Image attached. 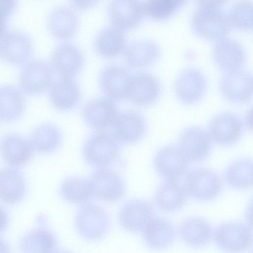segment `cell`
I'll return each mask as SVG.
<instances>
[{
  "label": "cell",
  "instance_id": "cell-1",
  "mask_svg": "<svg viewBox=\"0 0 253 253\" xmlns=\"http://www.w3.org/2000/svg\"><path fill=\"white\" fill-rule=\"evenodd\" d=\"M224 1L199 0L191 19L193 31L209 39L223 38L231 27Z\"/></svg>",
  "mask_w": 253,
  "mask_h": 253
},
{
  "label": "cell",
  "instance_id": "cell-2",
  "mask_svg": "<svg viewBox=\"0 0 253 253\" xmlns=\"http://www.w3.org/2000/svg\"><path fill=\"white\" fill-rule=\"evenodd\" d=\"M120 150V143L111 133L99 131L85 141L83 155L90 165L97 169L106 168L117 159Z\"/></svg>",
  "mask_w": 253,
  "mask_h": 253
},
{
  "label": "cell",
  "instance_id": "cell-3",
  "mask_svg": "<svg viewBox=\"0 0 253 253\" xmlns=\"http://www.w3.org/2000/svg\"><path fill=\"white\" fill-rule=\"evenodd\" d=\"M222 182L212 170L199 168L187 174L184 189L187 195L197 201H209L215 199L221 193Z\"/></svg>",
  "mask_w": 253,
  "mask_h": 253
},
{
  "label": "cell",
  "instance_id": "cell-4",
  "mask_svg": "<svg viewBox=\"0 0 253 253\" xmlns=\"http://www.w3.org/2000/svg\"><path fill=\"white\" fill-rule=\"evenodd\" d=\"M212 237L217 246L227 253H243L250 248L252 242L251 228L238 222L220 224L213 232Z\"/></svg>",
  "mask_w": 253,
  "mask_h": 253
},
{
  "label": "cell",
  "instance_id": "cell-5",
  "mask_svg": "<svg viewBox=\"0 0 253 253\" xmlns=\"http://www.w3.org/2000/svg\"><path fill=\"white\" fill-rule=\"evenodd\" d=\"M75 226L82 237L89 240H96L107 233L109 220L103 208L95 204L85 203L78 211Z\"/></svg>",
  "mask_w": 253,
  "mask_h": 253
},
{
  "label": "cell",
  "instance_id": "cell-6",
  "mask_svg": "<svg viewBox=\"0 0 253 253\" xmlns=\"http://www.w3.org/2000/svg\"><path fill=\"white\" fill-rule=\"evenodd\" d=\"M88 181L92 196L102 200L116 201L125 193L123 179L116 171L108 168L97 169Z\"/></svg>",
  "mask_w": 253,
  "mask_h": 253
},
{
  "label": "cell",
  "instance_id": "cell-7",
  "mask_svg": "<svg viewBox=\"0 0 253 253\" xmlns=\"http://www.w3.org/2000/svg\"><path fill=\"white\" fill-rule=\"evenodd\" d=\"M223 96L232 102H244L253 93V76L249 71L238 68L225 71L219 81Z\"/></svg>",
  "mask_w": 253,
  "mask_h": 253
},
{
  "label": "cell",
  "instance_id": "cell-8",
  "mask_svg": "<svg viewBox=\"0 0 253 253\" xmlns=\"http://www.w3.org/2000/svg\"><path fill=\"white\" fill-rule=\"evenodd\" d=\"M244 124L236 115L231 112L217 114L211 120L209 134L216 144L229 146L236 143L244 131Z\"/></svg>",
  "mask_w": 253,
  "mask_h": 253
},
{
  "label": "cell",
  "instance_id": "cell-9",
  "mask_svg": "<svg viewBox=\"0 0 253 253\" xmlns=\"http://www.w3.org/2000/svg\"><path fill=\"white\" fill-rule=\"evenodd\" d=\"M188 162L178 146L169 145L157 152L154 165L156 172L163 178L176 180L185 173Z\"/></svg>",
  "mask_w": 253,
  "mask_h": 253
},
{
  "label": "cell",
  "instance_id": "cell-10",
  "mask_svg": "<svg viewBox=\"0 0 253 253\" xmlns=\"http://www.w3.org/2000/svg\"><path fill=\"white\" fill-rule=\"evenodd\" d=\"M207 87L204 74L197 68L190 67L181 71L175 79L174 90L182 103L191 104L197 102L204 95Z\"/></svg>",
  "mask_w": 253,
  "mask_h": 253
},
{
  "label": "cell",
  "instance_id": "cell-11",
  "mask_svg": "<svg viewBox=\"0 0 253 253\" xmlns=\"http://www.w3.org/2000/svg\"><path fill=\"white\" fill-rule=\"evenodd\" d=\"M111 127V134L120 143L132 144L143 138L146 124L141 114L128 110L118 113Z\"/></svg>",
  "mask_w": 253,
  "mask_h": 253
},
{
  "label": "cell",
  "instance_id": "cell-12",
  "mask_svg": "<svg viewBox=\"0 0 253 253\" xmlns=\"http://www.w3.org/2000/svg\"><path fill=\"white\" fill-rule=\"evenodd\" d=\"M178 146L189 161L199 162L209 155L211 140L208 132L204 129L191 126L180 134Z\"/></svg>",
  "mask_w": 253,
  "mask_h": 253
},
{
  "label": "cell",
  "instance_id": "cell-13",
  "mask_svg": "<svg viewBox=\"0 0 253 253\" xmlns=\"http://www.w3.org/2000/svg\"><path fill=\"white\" fill-rule=\"evenodd\" d=\"M52 78L50 66L44 61L34 60L22 67L19 74V84L24 91L39 94L50 87Z\"/></svg>",
  "mask_w": 253,
  "mask_h": 253
},
{
  "label": "cell",
  "instance_id": "cell-14",
  "mask_svg": "<svg viewBox=\"0 0 253 253\" xmlns=\"http://www.w3.org/2000/svg\"><path fill=\"white\" fill-rule=\"evenodd\" d=\"M108 13L112 26L123 31L136 27L144 16L142 1H111Z\"/></svg>",
  "mask_w": 253,
  "mask_h": 253
},
{
  "label": "cell",
  "instance_id": "cell-15",
  "mask_svg": "<svg viewBox=\"0 0 253 253\" xmlns=\"http://www.w3.org/2000/svg\"><path fill=\"white\" fill-rule=\"evenodd\" d=\"M118 113L114 101L107 98H98L88 101L82 111L85 123L99 131L111 127Z\"/></svg>",
  "mask_w": 253,
  "mask_h": 253
},
{
  "label": "cell",
  "instance_id": "cell-16",
  "mask_svg": "<svg viewBox=\"0 0 253 253\" xmlns=\"http://www.w3.org/2000/svg\"><path fill=\"white\" fill-rule=\"evenodd\" d=\"M161 90V83L156 76L140 72L131 76L126 98L137 105L147 106L157 99Z\"/></svg>",
  "mask_w": 253,
  "mask_h": 253
},
{
  "label": "cell",
  "instance_id": "cell-17",
  "mask_svg": "<svg viewBox=\"0 0 253 253\" xmlns=\"http://www.w3.org/2000/svg\"><path fill=\"white\" fill-rule=\"evenodd\" d=\"M131 75L124 67L111 65L101 71L99 83L107 98L120 101L127 97Z\"/></svg>",
  "mask_w": 253,
  "mask_h": 253
},
{
  "label": "cell",
  "instance_id": "cell-18",
  "mask_svg": "<svg viewBox=\"0 0 253 253\" xmlns=\"http://www.w3.org/2000/svg\"><path fill=\"white\" fill-rule=\"evenodd\" d=\"M32 49L31 39L22 31H7L0 37V55L11 62L19 63L26 61Z\"/></svg>",
  "mask_w": 253,
  "mask_h": 253
},
{
  "label": "cell",
  "instance_id": "cell-19",
  "mask_svg": "<svg viewBox=\"0 0 253 253\" xmlns=\"http://www.w3.org/2000/svg\"><path fill=\"white\" fill-rule=\"evenodd\" d=\"M34 151L30 141L18 133H7L0 140V156L9 166L18 168L25 165Z\"/></svg>",
  "mask_w": 253,
  "mask_h": 253
},
{
  "label": "cell",
  "instance_id": "cell-20",
  "mask_svg": "<svg viewBox=\"0 0 253 253\" xmlns=\"http://www.w3.org/2000/svg\"><path fill=\"white\" fill-rule=\"evenodd\" d=\"M154 208L150 203L142 199L128 201L123 205L119 214L121 226L130 231L142 230L153 218Z\"/></svg>",
  "mask_w": 253,
  "mask_h": 253
},
{
  "label": "cell",
  "instance_id": "cell-21",
  "mask_svg": "<svg viewBox=\"0 0 253 253\" xmlns=\"http://www.w3.org/2000/svg\"><path fill=\"white\" fill-rule=\"evenodd\" d=\"M212 52L214 62L224 71L240 68L246 58L244 47L237 40L231 38L217 40Z\"/></svg>",
  "mask_w": 253,
  "mask_h": 253
},
{
  "label": "cell",
  "instance_id": "cell-22",
  "mask_svg": "<svg viewBox=\"0 0 253 253\" xmlns=\"http://www.w3.org/2000/svg\"><path fill=\"white\" fill-rule=\"evenodd\" d=\"M51 60L53 69L58 75L62 77L72 78L82 69L84 58L77 46L63 43L55 49Z\"/></svg>",
  "mask_w": 253,
  "mask_h": 253
},
{
  "label": "cell",
  "instance_id": "cell-23",
  "mask_svg": "<svg viewBox=\"0 0 253 253\" xmlns=\"http://www.w3.org/2000/svg\"><path fill=\"white\" fill-rule=\"evenodd\" d=\"M26 182L18 168L7 166L0 169V201L13 205L21 201L26 195Z\"/></svg>",
  "mask_w": 253,
  "mask_h": 253
},
{
  "label": "cell",
  "instance_id": "cell-24",
  "mask_svg": "<svg viewBox=\"0 0 253 253\" xmlns=\"http://www.w3.org/2000/svg\"><path fill=\"white\" fill-rule=\"evenodd\" d=\"M145 244L153 250H163L170 246L176 236L173 224L166 219L153 218L143 229Z\"/></svg>",
  "mask_w": 253,
  "mask_h": 253
},
{
  "label": "cell",
  "instance_id": "cell-25",
  "mask_svg": "<svg viewBox=\"0 0 253 253\" xmlns=\"http://www.w3.org/2000/svg\"><path fill=\"white\" fill-rule=\"evenodd\" d=\"M49 97L53 106L61 111L70 110L79 103L81 93L77 82L72 78L61 77L52 82Z\"/></svg>",
  "mask_w": 253,
  "mask_h": 253
},
{
  "label": "cell",
  "instance_id": "cell-26",
  "mask_svg": "<svg viewBox=\"0 0 253 253\" xmlns=\"http://www.w3.org/2000/svg\"><path fill=\"white\" fill-rule=\"evenodd\" d=\"M161 52L160 45L152 40L141 39L133 41L124 50L126 61L131 67L142 68L155 62Z\"/></svg>",
  "mask_w": 253,
  "mask_h": 253
},
{
  "label": "cell",
  "instance_id": "cell-27",
  "mask_svg": "<svg viewBox=\"0 0 253 253\" xmlns=\"http://www.w3.org/2000/svg\"><path fill=\"white\" fill-rule=\"evenodd\" d=\"M187 195L184 186L176 180H167L157 188L154 201L156 206L166 211L180 209L185 204Z\"/></svg>",
  "mask_w": 253,
  "mask_h": 253
},
{
  "label": "cell",
  "instance_id": "cell-28",
  "mask_svg": "<svg viewBox=\"0 0 253 253\" xmlns=\"http://www.w3.org/2000/svg\"><path fill=\"white\" fill-rule=\"evenodd\" d=\"M181 239L189 246L199 248L207 244L213 236L211 225L205 219L191 217L183 220L179 225Z\"/></svg>",
  "mask_w": 253,
  "mask_h": 253
},
{
  "label": "cell",
  "instance_id": "cell-29",
  "mask_svg": "<svg viewBox=\"0 0 253 253\" xmlns=\"http://www.w3.org/2000/svg\"><path fill=\"white\" fill-rule=\"evenodd\" d=\"M47 24L50 31L55 37L67 40L72 38L77 32L78 19L72 8L61 6L50 12Z\"/></svg>",
  "mask_w": 253,
  "mask_h": 253
},
{
  "label": "cell",
  "instance_id": "cell-30",
  "mask_svg": "<svg viewBox=\"0 0 253 253\" xmlns=\"http://www.w3.org/2000/svg\"><path fill=\"white\" fill-rule=\"evenodd\" d=\"M22 92L16 86L0 85V121L12 122L19 119L25 108Z\"/></svg>",
  "mask_w": 253,
  "mask_h": 253
},
{
  "label": "cell",
  "instance_id": "cell-31",
  "mask_svg": "<svg viewBox=\"0 0 253 253\" xmlns=\"http://www.w3.org/2000/svg\"><path fill=\"white\" fill-rule=\"evenodd\" d=\"M126 42L124 31L112 26H109L101 30L96 36L94 48L102 57H114L124 50Z\"/></svg>",
  "mask_w": 253,
  "mask_h": 253
},
{
  "label": "cell",
  "instance_id": "cell-32",
  "mask_svg": "<svg viewBox=\"0 0 253 253\" xmlns=\"http://www.w3.org/2000/svg\"><path fill=\"white\" fill-rule=\"evenodd\" d=\"M29 141L34 151L47 154L59 147L62 141V134L56 126L43 123L33 129Z\"/></svg>",
  "mask_w": 253,
  "mask_h": 253
},
{
  "label": "cell",
  "instance_id": "cell-33",
  "mask_svg": "<svg viewBox=\"0 0 253 253\" xmlns=\"http://www.w3.org/2000/svg\"><path fill=\"white\" fill-rule=\"evenodd\" d=\"M54 234L44 228H38L25 234L20 242L22 253H51L56 250Z\"/></svg>",
  "mask_w": 253,
  "mask_h": 253
},
{
  "label": "cell",
  "instance_id": "cell-34",
  "mask_svg": "<svg viewBox=\"0 0 253 253\" xmlns=\"http://www.w3.org/2000/svg\"><path fill=\"white\" fill-rule=\"evenodd\" d=\"M224 179L231 188L246 190L253 185V162L248 158L238 159L228 166Z\"/></svg>",
  "mask_w": 253,
  "mask_h": 253
},
{
  "label": "cell",
  "instance_id": "cell-35",
  "mask_svg": "<svg viewBox=\"0 0 253 253\" xmlns=\"http://www.w3.org/2000/svg\"><path fill=\"white\" fill-rule=\"evenodd\" d=\"M60 194L65 201L74 204H85L92 196L88 180L70 177L62 183Z\"/></svg>",
  "mask_w": 253,
  "mask_h": 253
},
{
  "label": "cell",
  "instance_id": "cell-36",
  "mask_svg": "<svg viewBox=\"0 0 253 253\" xmlns=\"http://www.w3.org/2000/svg\"><path fill=\"white\" fill-rule=\"evenodd\" d=\"M186 2L183 0H149L142 1L144 16L163 20L171 16Z\"/></svg>",
  "mask_w": 253,
  "mask_h": 253
},
{
  "label": "cell",
  "instance_id": "cell-37",
  "mask_svg": "<svg viewBox=\"0 0 253 253\" xmlns=\"http://www.w3.org/2000/svg\"><path fill=\"white\" fill-rule=\"evenodd\" d=\"M253 5L248 0L240 1L232 5L228 14L231 26L243 29L253 27Z\"/></svg>",
  "mask_w": 253,
  "mask_h": 253
},
{
  "label": "cell",
  "instance_id": "cell-38",
  "mask_svg": "<svg viewBox=\"0 0 253 253\" xmlns=\"http://www.w3.org/2000/svg\"><path fill=\"white\" fill-rule=\"evenodd\" d=\"M16 1L12 0H0V37L6 32L7 18L14 11Z\"/></svg>",
  "mask_w": 253,
  "mask_h": 253
},
{
  "label": "cell",
  "instance_id": "cell-39",
  "mask_svg": "<svg viewBox=\"0 0 253 253\" xmlns=\"http://www.w3.org/2000/svg\"><path fill=\"white\" fill-rule=\"evenodd\" d=\"M8 221V214L6 210L0 205V233L6 228Z\"/></svg>",
  "mask_w": 253,
  "mask_h": 253
},
{
  "label": "cell",
  "instance_id": "cell-40",
  "mask_svg": "<svg viewBox=\"0 0 253 253\" xmlns=\"http://www.w3.org/2000/svg\"><path fill=\"white\" fill-rule=\"evenodd\" d=\"M96 1H75L72 4L76 9H84L92 6Z\"/></svg>",
  "mask_w": 253,
  "mask_h": 253
},
{
  "label": "cell",
  "instance_id": "cell-41",
  "mask_svg": "<svg viewBox=\"0 0 253 253\" xmlns=\"http://www.w3.org/2000/svg\"><path fill=\"white\" fill-rule=\"evenodd\" d=\"M0 253H11V249L6 242L0 238Z\"/></svg>",
  "mask_w": 253,
  "mask_h": 253
},
{
  "label": "cell",
  "instance_id": "cell-42",
  "mask_svg": "<svg viewBox=\"0 0 253 253\" xmlns=\"http://www.w3.org/2000/svg\"><path fill=\"white\" fill-rule=\"evenodd\" d=\"M51 253H72V252L64 250H55Z\"/></svg>",
  "mask_w": 253,
  "mask_h": 253
}]
</instances>
